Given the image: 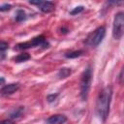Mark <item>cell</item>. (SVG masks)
<instances>
[{
    "mask_svg": "<svg viewBox=\"0 0 124 124\" xmlns=\"http://www.w3.org/2000/svg\"><path fill=\"white\" fill-rule=\"evenodd\" d=\"M0 124H15V123L12 119H6V120H3L2 122H0Z\"/></svg>",
    "mask_w": 124,
    "mask_h": 124,
    "instance_id": "17",
    "label": "cell"
},
{
    "mask_svg": "<svg viewBox=\"0 0 124 124\" xmlns=\"http://www.w3.org/2000/svg\"><path fill=\"white\" fill-rule=\"evenodd\" d=\"M5 56H6V53H5V50H0V61H2V60H4V58H5Z\"/></svg>",
    "mask_w": 124,
    "mask_h": 124,
    "instance_id": "19",
    "label": "cell"
},
{
    "mask_svg": "<svg viewBox=\"0 0 124 124\" xmlns=\"http://www.w3.org/2000/svg\"><path fill=\"white\" fill-rule=\"evenodd\" d=\"M32 5H37L43 13H50L54 9V4L50 1H29Z\"/></svg>",
    "mask_w": 124,
    "mask_h": 124,
    "instance_id": "6",
    "label": "cell"
},
{
    "mask_svg": "<svg viewBox=\"0 0 124 124\" xmlns=\"http://www.w3.org/2000/svg\"><path fill=\"white\" fill-rule=\"evenodd\" d=\"M70 75H71V69H68V68H63L58 73V77L60 78H65L69 77Z\"/></svg>",
    "mask_w": 124,
    "mask_h": 124,
    "instance_id": "11",
    "label": "cell"
},
{
    "mask_svg": "<svg viewBox=\"0 0 124 124\" xmlns=\"http://www.w3.org/2000/svg\"><path fill=\"white\" fill-rule=\"evenodd\" d=\"M25 18H26L25 12L22 11V10H17L16 11V20L19 22V21H23Z\"/></svg>",
    "mask_w": 124,
    "mask_h": 124,
    "instance_id": "10",
    "label": "cell"
},
{
    "mask_svg": "<svg viewBox=\"0 0 124 124\" xmlns=\"http://www.w3.org/2000/svg\"><path fill=\"white\" fill-rule=\"evenodd\" d=\"M82 53H83L82 50H76V51L67 53V54H66V57H67V58H76V57H78V56L82 55Z\"/></svg>",
    "mask_w": 124,
    "mask_h": 124,
    "instance_id": "12",
    "label": "cell"
},
{
    "mask_svg": "<svg viewBox=\"0 0 124 124\" xmlns=\"http://www.w3.org/2000/svg\"><path fill=\"white\" fill-rule=\"evenodd\" d=\"M12 8V6L10 4H4L2 6H0V11H8Z\"/></svg>",
    "mask_w": 124,
    "mask_h": 124,
    "instance_id": "15",
    "label": "cell"
},
{
    "mask_svg": "<svg viewBox=\"0 0 124 124\" xmlns=\"http://www.w3.org/2000/svg\"><path fill=\"white\" fill-rule=\"evenodd\" d=\"M4 83H5V78H2V77H0V85H2Z\"/></svg>",
    "mask_w": 124,
    "mask_h": 124,
    "instance_id": "20",
    "label": "cell"
},
{
    "mask_svg": "<svg viewBox=\"0 0 124 124\" xmlns=\"http://www.w3.org/2000/svg\"><path fill=\"white\" fill-rule=\"evenodd\" d=\"M56 96H57V94H55V95H48V96H47V100H48V102H52V101H54V99L56 98Z\"/></svg>",
    "mask_w": 124,
    "mask_h": 124,
    "instance_id": "18",
    "label": "cell"
},
{
    "mask_svg": "<svg viewBox=\"0 0 124 124\" xmlns=\"http://www.w3.org/2000/svg\"><path fill=\"white\" fill-rule=\"evenodd\" d=\"M122 74H123V71L121 70V72H120V75H119V80H120V82H122Z\"/></svg>",
    "mask_w": 124,
    "mask_h": 124,
    "instance_id": "21",
    "label": "cell"
},
{
    "mask_svg": "<svg viewBox=\"0 0 124 124\" xmlns=\"http://www.w3.org/2000/svg\"><path fill=\"white\" fill-rule=\"evenodd\" d=\"M91 79H92V70H91V67H88L83 72L81 77V81H80V96L83 101L87 99L88 92L90 89Z\"/></svg>",
    "mask_w": 124,
    "mask_h": 124,
    "instance_id": "2",
    "label": "cell"
},
{
    "mask_svg": "<svg viewBox=\"0 0 124 124\" xmlns=\"http://www.w3.org/2000/svg\"><path fill=\"white\" fill-rule=\"evenodd\" d=\"M21 113H22V108H20L16 109V111H14V113H12V114L10 115V117H11V119H14V118H18V117L21 115Z\"/></svg>",
    "mask_w": 124,
    "mask_h": 124,
    "instance_id": "14",
    "label": "cell"
},
{
    "mask_svg": "<svg viewBox=\"0 0 124 124\" xmlns=\"http://www.w3.org/2000/svg\"><path fill=\"white\" fill-rule=\"evenodd\" d=\"M83 9H84V7H83V6H78V7L74 8V9H73V10L70 12V14H71V15H73V16L78 15V14L81 13V12L83 11Z\"/></svg>",
    "mask_w": 124,
    "mask_h": 124,
    "instance_id": "13",
    "label": "cell"
},
{
    "mask_svg": "<svg viewBox=\"0 0 124 124\" xmlns=\"http://www.w3.org/2000/svg\"><path fill=\"white\" fill-rule=\"evenodd\" d=\"M67 121V117L63 114H55L46 119V124H64Z\"/></svg>",
    "mask_w": 124,
    "mask_h": 124,
    "instance_id": "7",
    "label": "cell"
},
{
    "mask_svg": "<svg viewBox=\"0 0 124 124\" xmlns=\"http://www.w3.org/2000/svg\"><path fill=\"white\" fill-rule=\"evenodd\" d=\"M18 89V84L16 83H11L8 85H4L0 91V93L2 95H11L14 92H16Z\"/></svg>",
    "mask_w": 124,
    "mask_h": 124,
    "instance_id": "8",
    "label": "cell"
},
{
    "mask_svg": "<svg viewBox=\"0 0 124 124\" xmlns=\"http://www.w3.org/2000/svg\"><path fill=\"white\" fill-rule=\"evenodd\" d=\"M106 35V28L104 26H100L98 27L87 39V45H89L90 46L96 47L105 38Z\"/></svg>",
    "mask_w": 124,
    "mask_h": 124,
    "instance_id": "4",
    "label": "cell"
},
{
    "mask_svg": "<svg viewBox=\"0 0 124 124\" xmlns=\"http://www.w3.org/2000/svg\"><path fill=\"white\" fill-rule=\"evenodd\" d=\"M44 45H45V37L44 36H38V37L32 39L31 41L18 44L16 46L19 49H24V48H29V47H34V46H44Z\"/></svg>",
    "mask_w": 124,
    "mask_h": 124,
    "instance_id": "5",
    "label": "cell"
},
{
    "mask_svg": "<svg viewBox=\"0 0 124 124\" xmlns=\"http://www.w3.org/2000/svg\"><path fill=\"white\" fill-rule=\"evenodd\" d=\"M111 95H112V89L110 86H108L105 89H103V91L100 93L98 97L96 108H97L98 115L103 121H106V119L108 116Z\"/></svg>",
    "mask_w": 124,
    "mask_h": 124,
    "instance_id": "1",
    "label": "cell"
},
{
    "mask_svg": "<svg viewBox=\"0 0 124 124\" xmlns=\"http://www.w3.org/2000/svg\"><path fill=\"white\" fill-rule=\"evenodd\" d=\"M8 48V44L4 42H0V50H5Z\"/></svg>",
    "mask_w": 124,
    "mask_h": 124,
    "instance_id": "16",
    "label": "cell"
},
{
    "mask_svg": "<svg viewBox=\"0 0 124 124\" xmlns=\"http://www.w3.org/2000/svg\"><path fill=\"white\" fill-rule=\"evenodd\" d=\"M124 29V14L119 12L115 15L112 25V36L115 40H120L123 36Z\"/></svg>",
    "mask_w": 124,
    "mask_h": 124,
    "instance_id": "3",
    "label": "cell"
},
{
    "mask_svg": "<svg viewBox=\"0 0 124 124\" xmlns=\"http://www.w3.org/2000/svg\"><path fill=\"white\" fill-rule=\"evenodd\" d=\"M30 59V55L28 53H20L18 54L16 57H15V61L16 63H21V62H25L27 60Z\"/></svg>",
    "mask_w": 124,
    "mask_h": 124,
    "instance_id": "9",
    "label": "cell"
}]
</instances>
